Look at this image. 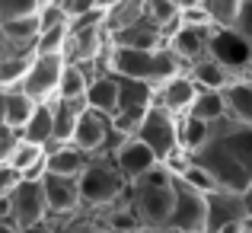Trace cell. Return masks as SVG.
I'll return each instance as SVG.
<instances>
[{
    "label": "cell",
    "instance_id": "24",
    "mask_svg": "<svg viewBox=\"0 0 252 233\" xmlns=\"http://www.w3.org/2000/svg\"><path fill=\"white\" fill-rule=\"evenodd\" d=\"M154 86L147 83H137V80H125L118 77V109L115 112H125V109H150L154 105Z\"/></svg>",
    "mask_w": 252,
    "mask_h": 233
},
{
    "label": "cell",
    "instance_id": "36",
    "mask_svg": "<svg viewBox=\"0 0 252 233\" xmlns=\"http://www.w3.org/2000/svg\"><path fill=\"white\" fill-rule=\"evenodd\" d=\"M64 45H67V26H58L51 32H38L35 55H64Z\"/></svg>",
    "mask_w": 252,
    "mask_h": 233
},
{
    "label": "cell",
    "instance_id": "11",
    "mask_svg": "<svg viewBox=\"0 0 252 233\" xmlns=\"http://www.w3.org/2000/svg\"><path fill=\"white\" fill-rule=\"evenodd\" d=\"M42 195L48 204V217H74L80 214L83 201H80V185L77 179H64V176H45L42 179Z\"/></svg>",
    "mask_w": 252,
    "mask_h": 233
},
{
    "label": "cell",
    "instance_id": "41",
    "mask_svg": "<svg viewBox=\"0 0 252 233\" xmlns=\"http://www.w3.org/2000/svg\"><path fill=\"white\" fill-rule=\"evenodd\" d=\"M10 58H26V55H19V51L13 48V45L6 42V38H3V32H0V64L10 61Z\"/></svg>",
    "mask_w": 252,
    "mask_h": 233
},
{
    "label": "cell",
    "instance_id": "3",
    "mask_svg": "<svg viewBox=\"0 0 252 233\" xmlns=\"http://www.w3.org/2000/svg\"><path fill=\"white\" fill-rule=\"evenodd\" d=\"M109 74L125 77V80H137L147 86H160L166 80L185 74L182 64L172 58L169 48H157V51H128V48H112L109 51Z\"/></svg>",
    "mask_w": 252,
    "mask_h": 233
},
{
    "label": "cell",
    "instance_id": "34",
    "mask_svg": "<svg viewBox=\"0 0 252 233\" xmlns=\"http://www.w3.org/2000/svg\"><path fill=\"white\" fill-rule=\"evenodd\" d=\"M102 230V217L96 214V211H86V214H74V217H64L61 221V230L55 233H99Z\"/></svg>",
    "mask_w": 252,
    "mask_h": 233
},
{
    "label": "cell",
    "instance_id": "44",
    "mask_svg": "<svg viewBox=\"0 0 252 233\" xmlns=\"http://www.w3.org/2000/svg\"><path fill=\"white\" fill-rule=\"evenodd\" d=\"M243 198H246V208H249V217H252V189H249V192H246Z\"/></svg>",
    "mask_w": 252,
    "mask_h": 233
},
{
    "label": "cell",
    "instance_id": "46",
    "mask_svg": "<svg viewBox=\"0 0 252 233\" xmlns=\"http://www.w3.org/2000/svg\"><path fill=\"white\" fill-rule=\"evenodd\" d=\"M246 80H252V55H249V64H246Z\"/></svg>",
    "mask_w": 252,
    "mask_h": 233
},
{
    "label": "cell",
    "instance_id": "5",
    "mask_svg": "<svg viewBox=\"0 0 252 233\" xmlns=\"http://www.w3.org/2000/svg\"><path fill=\"white\" fill-rule=\"evenodd\" d=\"M137 141L163 163L169 154L179 150V118H172L160 105H150L147 115H144L141 131H137Z\"/></svg>",
    "mask_w": 252,
    "mask_h": 233
},
{
    "label": "cell",
    "instance_id": "42",
    "mask_svg": "<svg viewBox=\"0 0 252 233\" xmlns=\"http://www.w3.org/2000/svg\"><path fill=\"white\" fill-rule=\"evenodd\" d=\"M0 233H19L16 227H13V224L10 221H0Z\"/></svg>",
    "mask_w": 252,
    "mask_h": 233
},
{
    "label": "cell",
    "instance_id": "28",
    "mask_svg": "<svg viewBox=\"0 0 252 233\" xmlns=\"http://www.w3.org/2000/svg\"><path fill=\"white\" fill-rule=\"evenodd\" d=\"M38 102H32L26 93H6V105H3V125L13 131H23L26 122L32 118V112H35Z\"/></svg>",
    "mask_w": 252,
    "mask_h": 233
},
{
    "label": "cell",
    "instance_id": "4",
    "mask_svg": "<svg viewBox=\"0 0 252 233\" xmlns=\"http://www.w3.org/2000/svg\"><path fill=\"white\" fill-rule=\"evenodd\" d=\"M77 185H80V201H83V208H90V211L112 208V204L125 195V189H128V182L122 179L115 160L105 157V154H96V157L90 160V166L80 172Z\"/></svg>",
    "mask_w": 252,
    "mask_h": 233
},
{
    "label": "cell",
    "instance_id": "15",
    "mask_svg": "<svg viewBox=\"0 0 252 233\" xmlns=\"http://www.w3.org/2000/svg\"><path fill=\"white\" fill-rule=\"evenodd\" d=\"M112 160H115L118 172H122V179H125L128 185L137 182L141 176H147L150 169H157V166H160V160L150 154V150L144 147L137 137H128V141H125L122 147L115 150V157H112Z\"/></svg>",
    "mask_w": 252,
    "mask_h": 233
},
{
    "label": "cell",
    "instance_id": "40",
    "mask_svg": "<svg viewBox=\"0 0 252 233\" xmlns=\"http://www.w3.org/2000/svg\"><path fill=\"white\" fill-rule=\"evenodd\" d=\"M96 3L99 0H61V10H64V16H67V23H74V19L86 16Z\"/></svg>",
    "mask_w": 252,
    "mask_h": 233
},
{
    "label": "cell",
    "instance_id": "14",
    "mask_svg": "<svg viewBox=\"0 0 252 233\" xmlns=\"http://www.w3.org/2000/svg\"><path fill=\"white\" fill-rule=\"evenodd\" d=\"M109 134H112V118L102 115V112L86 109L83 115H80V125H77L74 141H70V144H74V147H80L83 154L96 157V154H102V150H105Z\"/></svg>",
    "mask_w": 252,
    "mask_h": 233
},
{
    "label": "cell",
    "instance_id": "16",
    "mask_svg": "<svg viewBox=\"0 0 252 233\" xmlns=\"http://www.w3.org/2000/svg\"><path fill=\"white\" fill-rule=\"evenodd\" d=\"M90 154H83L74 144H45V166L48 176H64V179H80V172L90 166Z\"/></svg>",
    "mask_w": 252,
    "mask_h": 233
},
{
    "label": "cell",
    "instance_id": "33",
    "mask_svg": "<svg viewBox=\"0 0 252 233\" xmlns=\"http://www.w3.org/2000/svg\"><path fill=\"white\" fill-rule=\"evenodd\" d=\"M179 179H182V182L189 185V189H195L198 195H204V198H208V195H214V192H220V185H217L214 179H211L208 172L201 169V166H195V163H189V169H185Z\"/></svg>",
    "mask_w": 252,
    "mask_h": 233
},
{
    "label": "cell",
    "instance_id": "1",
    "mask_svg": "<svg viewBox=\"0 0 252 233\" xmlns=\"http://www.w3.org/2000/svg\"><path fill=\"white\" fill-rule=\"evenodd\" d=\"M189 160L201 166L223 192L246 195L252 189V128L223 118V122L211 125L204 147Z\"/></svg>",
    "mask_w": 252,
    "mask_h": 233
},
{
    "label": "cell",
    "instance_id": "20",
    "mask_svg": "<svg viewBox=\"0 0 252 233\" xmlns=\"http://www.w3.org/2000/svg\"><path fill=\"white\" fill-rule=\"evenodd\" d=\"M185 74H189V80L198 86V90H208V93H223V90H227V86L236 80L227 67H220L214 58H204V61L191 64Z\"/></svg>",
    "mask_w": 252,
    "mask_h": 233
},
{
    "label": "cell",
    "instance_id": "31",
    "mask_svg": "<svg viewBox=\"0 0 252 233\" xmlns=\"http://www.w3.org/2000/svg\"><path fill=\"white\" fill-rule=\"evenodd\" d=\"M38 6H42V0H0V26L38 16Z\"/></svg>",
    "mask_w": 252,
    "mask_h": 233
},
{
    "label": "cell",
    "instance_id": "48",
    "mask_svg": "<svg viewBox=\"0 0 252 233\" xmlns=\"http://www.w3.org/2000/svg\"><path fill=\"white\" fill-rule=\"evenodd\" d=\"M99 233H112V230H105V227H102V230H99Z\"/></svg>",
    "mask_w": 252,
    "mask_h": 233
},
{
    "label": "cell",
    "instance_id": "22",
    "mask_svg": "<svg viewBox=\"0 0 252 233\" xmlns=\"http://www.w3.org/2000/svg\"><path fill=\"white\" fill-rule=\"evenodd\" d=\"M144 16V0H115V3H105V35H118L122 29L134 26L137 19Z\"/></svg>",
    "mask_w": 252,
    "mask_h": 233
},
{
    "label": "cell",
    "instance_id": "26",
    "mask_svg": "<svg viewBox=\"0 0 252 233\" xmlns=\"http://www.w3.org/2000/svg\"><path fill=\"white\" fill-rule=\"evenodd\" d=\"M144 13L169 42V35L179 29V3H172V0H144Z\"/></svg>",
    "mask_w": 252,
    "mask_h": 233
},
{
    "label": "cell",
    "instance_id": "9",
    "mask_svg": "<svg viewBox=\"0 0 252 233\" xmlns=\"http://www.w3.org/2000/svg\"><path fill=\"white\" fill-rule=\"evenodd\" d=\"M204 233H220L223 227L230 224H243L249 217V208H246V198L236 195V192H214V195L204 198Z\"/></svg>",
    "mask_w": 252,
    "mask_h": 233
},
{
    "label": "cell",
    "instance_id": "13",
    "mask_svg": "<svg viewBox=\"0 0 252 233\" xmlns=\"http://www.w3.org/2000/svg\"><path fill=\"white\" fill-rule=\"evenodd\" d=\"M195 96H198V86L189 80V74H179V77H172V80L157 86L154 105L166 109L172 118H185L189 109H191V102H195Z\"/></svg>",
    "mask_w": 252,
    "mask_h": 233
},
{
    "label": "cell",
    "instance_id": "6",
    "mask_svg": "<svg viewBox=\"0 0 252 233\" xmlns=\"http://www.w3.org/2000/svg\"><path fill=\"white\" fill-rule=\"evenodd\" d=\"M6 208H10L6 221L19 233H32L48 221V204H45V195H42V182H19V189L10 195Z\"/></svg>",
    "mask_w": 252,
    "mask_h": 233
},
{
    "label": "cell",
    "instance_id": "39",
    "mask_svg": "<svg viewBox=\"0 0 252 233\" xmlns=\"http://www.w3.org/2000/svg\"><path fill=\"white\" fill-rule=\"evenodd\" d=\"M19 172L10 169V166H0V201H10V195L19 189Z\"/></svg>",
    "mask_w": 252,
    "mask_h": 233
},
{
    "label": "cell",
    "instance_id": "10",
    "mask_svg": "<svg viewBox=\"0 0 252 233\" xmlns=\"http://www.w3.org/2000/svg\"><path fill=\"white\" fill-rule=\"evenodd\" d=\"M249 55H252V45L243 42L236 32H230V29H214L211 32L208 58H214V61L220 64V67H227L233 77H246Z\"/></svg>",
    "mask_w": 252,
    "mask_h": 233
},
{
    "label": "cell",
    "instance_id": "21",
    "mask_svg": "<svg viewBox=\"0 0 252 233\" xmlns=\"http://www.w3.org/2000/svg\"><path fill=\"white\" fill-rule=\"evenodd\" d=\"M86 105H90L93 112H102V115H115L118 109V77L115 74H102L96 77L90 83V90H86Z\"/></svg>",
    "mask_w": 252,
    "mask_h": 233
},
{
    "label": "cell",
    "instance_id": "7",
    "mask_svg": "<svg viewBox=\"0 0 252 233\" xmlns=\"http://www.w3.org/2000/svg\"><path fill=\"white\" fill-rule=\"evenodd\" d=\"M61 74H64V58L61 55H35L29 64V74H26L23 86H19V93H26L32 102H55Z\"/></svg>",
    "mask_w": 252,
    "mask_h": 233
},
{
    "label": "cell",
    "instance_id": "32",
    "mask_svg": "<svg viewBox=\"0 0 252 233\" xmlns=\"http://www.w3.org/2000/svg\"><path fill=\"white\" fill-rule=\"evenodd\" d=\"M38 160H45V147H35V144H29V141H23V137H19L13 157L6 160V166H10V169H16L19 176H23V172L29 169V166H35Z\"/></svg>",
    "mask_w": 252,
    "mask_h": 233
},
{
    "label": "cell",
    "instance_id": "8",
    "mask_svg": "<svg viewBox=\"0 0 252 233\" xmlns=\"http://www.w3.org/2000/svg\"><path fill=\"white\" fill-rule=\"evenodd\" d=\"M204 214H208L204 195H198L182 179H176V204H172L166 230H172V233H204Z\"/></svg>",
    "mask_w": 252,
    "mask_h": 233
},
{
    "label": "cell",
    "instance_id": "37",
    "mask_svg": "<svg viewBox=\"0 0 252 233\" xmlns=\"http://www.w3.org/2000/svg\"><path fill=\"white\" fill-rule=\"evenodd\" d=\"M230 32H236L243 42L252 45V0H240V13H236V23Z\"/></svg>",
    "mask_w": 252,
    "mask_h": 233
},
{
    "label": "cell",
    "instance_id": "25",
    "mask_svg": "<svg viewBox=\"0 0 252 233\" xmlns=\"http://www.w3.org/2000/svg\"><path fill=\"white\" fill-rule=\"evenodd\" d=\"M189 118L195 122H204V125H217L227 118V109H223V96L220 93H208V90H198L195 102L189 109Z\"/></svg>",
    "mask_w": 252,
    "mask_h": 233
},
{
    "label": "cell",
    "instance_id": "30",
    "mask_svg": "<svg viewBox=\"0 0 252 233\" xmlns=\"http://www.w3.org/2000/svg\"><path fill=\"white\" fill-rule=\"evenodd\" d=\"M29 64L32 58H10L0 64V93H16L29 74Z\"/></svg>",
    "mask_w": 252,
    "mask_h": 233
},
{
    "label": "cell",
    "instance_id": "45",
    "mask_svg": "<svg viewBox=\"0 0 252 233\" xmlns=\"http://www.w3.org/2000/svg\"><path fill=\"white\" fill-rule=\"evenodd\" d=\"M243 233H252V217H246V221H243Z\"/></svg>",
    "mask_w": 252,
    "mask_h": 233
},
{
    "label": "cell",
    "instance_id": "23",
    "mask_svg": "<svg viewBox=\"0 0 252 233\" xmlns=\"http://www.w3.org/2000/svg\"><path fill=\"white\" fill-rule=\"evenodd\" d=\"M51 134H55V122H51V105L48 102H38L35 112H32V118L26 122V128L19 131V137L29 144H35V147H45V144H51Z\"/></svg>",
    "mask_w": 252,
    "mask_h": 233
},
{
    "label": "cell",
    "instance_id": "19",
    "mask_svg": "<svg viewBox=\"0 0 252 233\" xmlns=\"http://www.w3.org/2000/svg\"><path fill=\"white\" fill-rule=\"evenodd\" d=\"M220 96H223V109H227L230 122L252 128V80L236 77L233 83L220 93Z\"/></svg>",
    "mask_w": 252,
    "mask_h": 233
},
{
    "label": "cell",
    "instance_id": "2",
    "mask_svg": "<svg viewBox=\"0 0 252 233\" xmlns=\"http://www.w3.org/2000/svg\"><path fill=\"white\" fill-rule=\"evenodd\" d=\"M122 198L128 201V208L134 211L141 230H166L172 204H176V179H172L160 163L157 169H150L147 176L131 182Z\"/></svg>",
    "mask_w": 252,
    "mask_h": 233
},
{
    "label": "cell",
    "instance_id": "38",
    "mask_svg": "<svg viewBox=\"0 0 252 233\" xmlns=\"http://www.w3.org/2000/svg\"><path fill=\"white\" fill-rule=\"evenodd\" d=\"M16 144H19V131H13V128H6V125H0V166H6V160L13 157Z\"/></svg>",
    "mask_w": 252,
    "mask_h": 233
},
{
    "label": "cell",
    "instance_id": "35",
    "mask_svg": "<svg viewBox=\"0 0 252 233\" xmlns=\"http://www.w3.org/2000/svg\"><path fill=\"white\" fill-rule=\"evenodd\" d=\"M58 26H67L61 0H42V6H38V32H51Z\"/></svg>",
    "mask_w": 252,
    "mask_h": 233
},
{
    "label": "cell",
    "instance_id": "27",
    "mask_svg": "<svg viewBox=\"0 0 252 233\" xmlns=\"http://www.w3.org/2000/svg\"><path fill=\"white\" fill-rule=\"evenodd\" d=\"M90 83H93V77L86 74V67H80V64H64V74H61L55 99H86Z\"/></svg>",
    "mask_w": 252,
    "mask_h": 233
},
{
    "label": "cell",
    "instance_id": "43",
    "mask_svg": "<svg viewBox=\"0 0 252 233\" xmlns=\"http://www.w3.org/2000/svg\"><path fill=\"white\" fill-rule=\"evenodd\" d=\"M3 105H6V93H0V125H3Z\"/></svg>",
    "mask_w": 252,
    "mask_h": 233
},
{
    "label": "cell",
    "instance_id": "47",
    "mask_svg": "<svg viewBox=\"0 0 252 233\" xmlns=\"http://www.w3.org/2000/svg\"><path fill=\"white\" fill-rule=\"evenodd\" d=\"M141 233H172V230H141Z\"/></svg>",
    "mask_w": 252,
    "mask_h": 233
},
{
    "label": "cell",
    "instance_id": "17",
    "mask_svg": "<svg viewBox=\"0 0 252 233\" xmlns=\"http://www.w3.org/2000/svg\"><path fill=\"white\" fill-rule=\"evenodd\" d=\"M112 48H128V51H157V48H166V38L163 32L157 29L154 23L147 19L144 13L134 26L122 29L118 35H112Z\"/></svg>",
    "mask_w": 252,
    "mask_h": 233
},
{
    "label": "cell",
    "instance_id": "29",
    "mask_svg": "<svg viewBox=\"0 0 252 233\" xmlns=\"http://www.w3.org/2000/svg\"><path fill=\"white\" fill-rule=\"evenodd\" d=\"M201 3L211 19V29H233L236 13H240V0H201Z\"/></svg>",
    "mask_w": 252,
    "mask_h": 233
},
{
    "label": "cell",
    "instance_id": "12",
    "mask_svg": "<svg viewBox=\"0 0 252 233\" xmlns=\"http://www.w3.org/2000/svg\"><path fill=\"white\" fill-rule=\"evenodd\" d=\"M211 32H214V29H191V26H179V29L169 35L166 48L172 51V58L182 64V70H189L191 64H198V61L208 58Z\"/></svg>",
    "mask_w": 252,
    "mask_h": 233
},
{
    "label": "cell",
    "instance_id": "18",
    "mask_svg": "<svg viewBox=\"0 0 252 233\" xmlns=\"http://www.w3.org/2000/svg\"><path fill=\"white\" fill-rule=\"evenodd\" d=\"M48 105H51V122H55L51 141L55 144H70L77 125H80V115L90 109L86 99H55V102H48Z\"/></svg>",
    "mask_w": 252,
    "mask_h": 233
}]
</instances>
